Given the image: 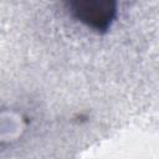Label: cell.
Segmentation results:
<instances>
[{
  "instance_id": "1",
  "label": "cell",
  "mask_w": 159,
  "mask_h": 159,
  "mask_svg": "<svg viewBox=\"0 0 159 159\" xmlns=\"http://www.w3.org/2000/svg\"><path fill=\"white\" fill-rule=\"evenodd\" d=\"M71 7L80 21L94 30H106L116 15V5L111 1H76Z\"/></svg>"
}]
</instances>
